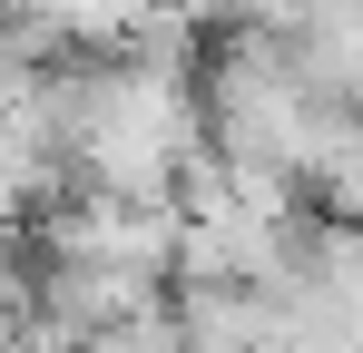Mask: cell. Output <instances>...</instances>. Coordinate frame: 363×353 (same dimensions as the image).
<instances>
[{"mask_svg":"<svg viewBox=\"0 0 363 353\" xmlns=\"http://www.w3.org/2000/svg\"><path fill=\"white\" fill-rule=\"evenodd\" d=\"M79 353H186V334H177V314H167V304H147V314L108 324V334H89Z\"/></svg>","mask_w":363,"mask_h":353,"instance_id":"6da1fadb","label":"cell"}]
</instances>
